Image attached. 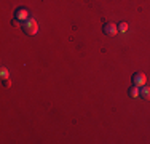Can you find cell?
<instances>
[{
  "label": "cell",
  "mask_w": 150,
  "mask_h": 144,
  "mask_svg": "<svg viewBox=\"0 0 150 144\" xmlns=\"http://www.w3.org/2000/svg\"><path fill=\"white\" fill-rule=\"evenodd\" d=\"M145 82H147V77H145L144 72H136V74L133 75V85L139 86V88H141V86H144Z\"/></svg>",
  "instance_id": "7a4b0ae2"
},
{
  "label": "cell",
  "mask_w": 150,
  "mask_h": 144,
  "mask_svg": "<svg viewBox=\"0 0 150 144\" xmlns=\"http://www.w3.org/2000/svg\"><path fill=\"white\" fill-rule=\"evenodd\" d=\"M139 98H142L144 101H150V86H141L139 88Z\"/></svg>",
  "instance_id": "5b68a950"
},
{
  "label": "cell",
  "mask_w": 150,
  "mask_h": 144,
  "mask_svg": "<svg viewBox=\"0 0 150 144\" xmlns=\"http://www.w3.org/2000/svg\"><path fill=\"white\" fill-rule=\"evenodd\" d=\"M118 26V32L120 34H125V32L128 31V23H120V24H117Z\"/></svg>",
  "instance_id": "52a82bcc"
},
{
  "label": "cell",
  "mask_w": 150,
  "mask_h": 144,
  "mask_svg": "<svg viewBox=\"0 0 150 144\" xmlns=\"http://www.w3.org/2000/svg\"><path fill=\"white\" fill-rule=\"evenodd\" d=\"M104 34L109 35V37L117 35V34H118V26H117V24H113V23L105 24V26H104Z\"/></svg>",
  "instance_id": "277c9868"
},
{
  "label": "cell",
  "mask_w": 150,
  "mask_h": 144,
  "mask_svg": "<svg viewBox=\"0 0 150 144\" xmlns=\"http://www.w3.org/2000/svg\"><path fill=\"white\" fill-rule=\"evenodd\" d=\"M128 96H129V98H133V99L139 98V86H136V85L131 86V88L128 90Z\"/></svg>",
  "instance_id": "8992f818"
},
{
  "label": "cell",
  "mask_w": 150,
  "mask_h": 144,
  "mask_svg": "<svg viewBox=\"0 0 150 144\" xmlns=\"http://www.w3.org/2000/svg\"><path fill=\"white\" fill-rule=\"evenodd\" d=\"M23 31L27 35H35L38 32V23L35 19H32V18H29V19H26L23 23Z\"/></svg>",
  "instance_id": "6da1fadb"
},
{
  "label": "cell",
  "mask_w": 150,
  "mask_h": 144,
  "mask_svg": "<svg viewBox=\"0 0 150 144\" xmlns=\"http://www.w3.org/2000/svg\"><path fill=\"white\" fill-rule=\"evenodd\" d=\"M0 75H2V78H8V72H6L5 67H2V71H0Z\"/></svg>",
  "instance_id": "ba28073f"
},
{
  "label": "cell",
  "mask_w": 150,
  "mask_h": 144,
  "mask_svg": "<svg viewBox=\"0 0 150 144\" xmlns=\"http://www.w3.org/2000/svg\"><path fill=\"white\" fill-rule=\"evenodd\" d=\"M15 19L23 24L26 19H29V10L27 8H18L15 11Z\"/></svg>",
  "instance_id": "3957f363"
},
{
  "label": "cell",
  "mask_w": 150,
  "mask_h": 144,
  "mask_svg": "<svg viewBox=\"0 0 150 144\" xmlns=\"http://www.w3.org/2000/svg\"><path fill=\"white\" fill-rule=\"evenodd\" d=\"M3 86H11V80L10 78H3Z\"/></svg>",
  "instance_id": "9c48e42d"
}]
</instances>
